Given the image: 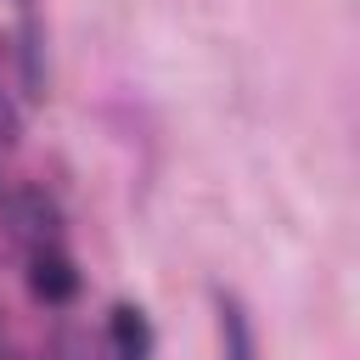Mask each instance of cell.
I'll list each match as a JSON object with an SVG mask.
<instances>
[{"mask_svg": "<svg viewBox=\"0 0 360 360\" xmlns=\"http://www.w3.org/2000/svg\"><path fill=\"white\" fill-rule=\"evenodd\" d=\"M214 309H219V360H259L248 309H242L231 292H214Z\"/></svg>", "mask_w": 360, "mask_h": 360, "instance_id": "1", "label": "cell"}, {"mask_svg": "<svg viewBox=\"0 0 360 360\" xmlns=\"http://www.w3.org/2000/svg\"><path fill=\"white\" fill-rule=\"evenodd\" d=\"M28 287H34V298H45V304H68V298L79 292V270H73L62 253H39L34 270H28Z\"/></svg>", "mask_w": 360, "mask_h": 360, "instance_id": "2", "label": "cell"}, {"mask_svg": "<svg viewBox=\"0 0 360 360\" xmlns=\"http://www.w3.org/2000/svg\"><path fill=\"white\" fill-rule=\"evenodd\" d=\"M112 343H118V360H152V326L135 304H118L112 309Z\"/></svg>", "mask_w": 360, "mask_h": 360, "instance_id": "3", "label": "cell"}]
</instances>
